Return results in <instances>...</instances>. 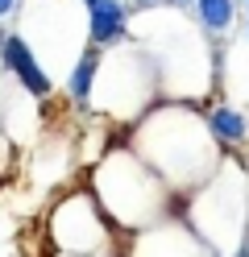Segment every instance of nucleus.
Masks as SVG:
<instances>
[{
	"label": "nucleus",
	"instance_id": "1",
	"mask_svg": "<svg viewBox=\"0 0 249 257\" xmlns=\"http://www.w3.org/2000/svg\"><path fill=\"white\" fill-rule=\"evenodd\" d=\"M0 58H5V67L17 75V83H21L29 95L46 100V95L54 91V79L46 75V67L38 62V54H33V46L21 34H5V38H0Z\"/></svg>",
	"mask_w": 249,
	"mask_h": 257
},
{
	"label": "nucleus",
	"instance_id": "2",
	"mask_svg": "<svg viewBox=\"0 0 249 257\" xmlns=\"http://www.w3.org/2000/svg\"><path fill=\"white\" fill-rule=\"evenodd\" d=\"M88 5V38L92 46H116L129 34V5L125 0H83Z\"/></svg>",
	"mask_w": 249,
	"mask_h": 257
},
{
	"label": "nucleus",
	"instance_id": "3",
	"mask_svg": "<svg viewBox=\"0 0 249 257\" xmlns=\"http://www.w3.org/2000/svg\"><path fill=\"white\" fill-rule=\"evenodd\" d=\"M208 133H212L216 141H224V146H241V141L249 137V116H245L241 108L220 104V108L208 112Z\"/></svg>",
	"mask_w": 249,
	"mask_h": 257
},
{
	"label": "nucleus",
	"instance_id": "4",
	"mask_svg": "<svg viewBox=\"0 0 249 257\" xmlns=\"http://www.w3.org/2000/svg\"><path fill=\"white\" fill-rule=\"evenodd\" d=\"M96 75H100V46H88V50L75 58L71 75H66V95H71L75 104H88V100H92Z\"/></svg>",
	"mask_w": 249,
	"mask_h": 257
},
{
	"label": "nucleus",
	"instance_id": "5",
	"mask_svg": "<svg viewBox=\"0 0 249 257\" xmlns=\"http://www.w3.org/2000/svg\"><path fill=\"white\" fill-rule=\"evenodd\" d=\"M195 17L208 34H224V29H232V17H237V0H195Z\"/></svg>",
	"mask_w": 249,
	"mask_h": 257
},
{
	"label": "nucleus",
	"instance_id": "6",
	"mask_svg": "<svg viewBox=\"0 0 249 257\" xmlns=\"http://www.w3.org/2000/svg\"><path fill=\"white\" fill-rule=\"evenodd\" d=\"M13 9H17V0H0V21H5V17H9Z\"/></svg>",
	"mask_w": 249,
	"mask_h": 257
},
{
	"label": "nucleus",
	"instance_id": "7",
	"mask_svg": "<svg viewBox=\"0 0 249 257\" xmlns=\"http://www.w3.org/2000/svg\"><path fill=\"white\" fill-rule=\"evenodd\" d=\"M133 5H154V0H133Z\"/></svg>",
	"mask_w": 249,
	"mask_h": 257
},
{
	"label": "nucleus",
	"instance_id": "8",
	"mask_svg": "<svg viewBox=\"0 0 249 257\" xmlns=\"http://www.w3.org/2000/svg\"><path fill=\"white\" fill-rule=\"evenodd\" d=\"M175 5H195V0H175Z\"/></svg>",
	"mask_w": 249,
	"mask_h": 257
},
{
	"label": "nucleus",
	"instance_id": "9",
	"mask_svg": "<svg viewBox=\"0 0 249 257\" xmlns=\"http://www.w3.org/2000/svg\"><path fill=\"white\" fill-rule=\"evenodd\" d=\"M245 29H249V17H245Z\"/></svg>",
	"mask_w": 249,
	"mask_h": 257
}]
</instances>
